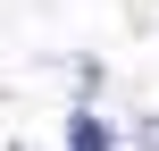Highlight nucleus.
I'll return each instance as SVG.
<instances>
[{
    "mask_svg": "<svg viewBox=\"0 0 159 151\" xmlns=\"http://www.w3.org/2000/svg\"><path fill=\"white\" fill-rule=\"evenodd\" d=\"M67 151H109V134H101V118H75V126H67Z\"/></svg>",
    "mask_w": 159,
    "mask_h": 151,
    "instance_id": "nucleus-1",
    "label": "nucleus"
},
{
    "mask_svg": "<svg viewBox=\"0 0 159 151\" xmlns=\"http://www.w3.org/2000/svg\"><path fill=\"white\" fill-rule=\"evenodd\" d=\"M143 151H159V118H151V126H143Z\"/></svg>",
    "mask_w": 159,
    "mask_h": 151,
    "instance_id": "nucleus-2",
    "label": "nucleus"
}]
</instances>
